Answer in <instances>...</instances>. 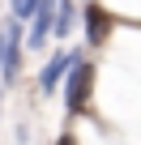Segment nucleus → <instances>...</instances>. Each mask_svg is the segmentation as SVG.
Wrapping results in <instances>:
<instances>
[{"instance_id": "obj_8", "label": "nucleus", "mask_w": 141, "mask_h": 145, "mask_svg": "<svg viewBox=\"0 0 141 145\" xmlns=\"http://www.w3.org/2000/svg\"><path fill=\"white\" fill-rule=\"evenodd\" d=\"M56 145H77V137H73V132H64V137H60Z\"/></svg>"}, {"instance_id": "obj_6", "label": "nucleus", "mask_w": 141, "mask_h": 145, "mask_svg": "<svg viewBox=\"0 0 141 145\" xmlns=\"http://www.w3.org/2000/svg\"><path fill=\"white\" fill-rule=\"evenodd\" d=\"M77 26V9H73V0H60V13H56V39H68Z\"/></svg>"}, {"instance_id": "obj_9", "label": "nucleus", "mask_w": 141, "mask_h": 145, "mask_svg": "<svg viewBox=\"0 0 141 145\" xmlns=\"http://www.w3.org/2000/svg\"><path fill=\"white\" fill-rule=\"evenodd\" d=\"M0 94H5V86H0Z\"/></svg>"}, {"instance_id": "obj_3", "label": "nucleus", "mask_w": 141, "mask_h": 145, "mask_svg": "<svg viewBox=\"0 0 141 145\" xmlns=\"http://www.w3.org/2000/svg\"><path fill=\"white\" fill-rule=\"evenodd\" d=\"M0 47H5V81H17V68H22V22H9L0 30Z\"/></svg>"}, {"instance_id": "obj_5", "label": "nucleus", "mask_w": 141, "mask_h": 145, "mask_svg": "<svg viewBox=\"0 0 141 145\" xmlns=\"http://www.w3.org/2000/svg\"><path fill=\"white\" fill-rule=\"evenodd\" d=\"M56 13H60V0H43L34 9V22H30V47H43L47 34L56 30Z\"/></svg>"}, {"instance_id": "obj_7", "label": "nucleus", "mask_w": 141, "mask_h": 145, "mask_svg": "<svg viewBox=\"0 0 141 145\" xmlns=\"http://www.w3.org/2000/svg\"><path fill=\"white\" fill-rule=\"evenodd\" d=\"M43 5V0H13V22H26V17H34V9Z\"/></svg>"}, {"instance_id": "obj_2", "label": "nucleus", "mask_w": 141, "mask_h": 145, "mask_svg": "<svg viewBox=\"0 0 141 145\" xmlns=\"http://www.w3.org/2000/svg\"><path fill=\"white\" fill-rule=\"evenodd\" d=\"M81 64V51H73V47H64V51H56L47 64H43V72H39V94H56V86H64V77L73 72Z\"/></svg>"}, {"instance_id": "obj_1", "label": "nucleus", "mask_w": 141, "mask_h": 145, "mask_svg": "<svg viewBox=\"0 0 141 145\" xmlns=\"http://www.w3.org/2000/svg\"><path fill=\"white\" fill-rule=\"evenodd\" d=\"M90 90H94V64L81 60V64L64 77V111H68V115H81L86 103H90Z\"/></svg>"}, {"instance_id": "obj_4", "label": "nucleus", "mask_w": 141, "mask_h": 145, "mask_svg": "<svg viewBox=\"0 0 141 145\" xmlns=\"http://www.w3.org/2000/svg\"><path fill=\"white\" fill-rule=\"evenodd\" d=\"M81 26H86V39H90V47H103L107 39H111V13L103 9V5H86V13H81Z\"/></svg>"}]
</instances>
